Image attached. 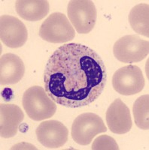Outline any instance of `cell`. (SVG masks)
Segmentation results:
<instances>
[{
    "label": "cell",
    "instance_id": "obj_1",
    "mask_svg": "<svg viewBox=\"0 0 149 150\" xmlns=\"http://www.w3.org/2000/svg\"><path fill=\"white\" fill-rule=\"evenodd\" d=\"M106 67L95 50L77 43L57 48L44 71L45 89L55 103L69 108L88 106L101 96Z\"/></svg>",
    "mask_w": 149,
    "mask_h": 150
},
{
    "label": "cell",
    "instance_id": "obj_2",
    "mask_svg": "<svg viewBox=\"0 0 149 150\" xmlns=\"http://www.w3.org/2000/svg\"><path fill=\"white\" fill-rule=\"evenodd\" d=\"M22 104L28 116L34 121L50 119L57 111V104L45 89L38 86L26 89L23 96Z\"/></svg>",
    "mask_w": 149,
    "mask_h": 150
},
{
    "label": "cell",
    "instance_id": "obj_3",
    "mask_svg": "<svg viewBox=\"0 0 149 150\" xmlns=\"http://www.w3.org/2000/svg\"><path fill=\"white\" fill-rule=\"evenodd\" d=\"M39 36L50 43H66L73 40L76 36L75 29L66 16L55 12L48 16L40 26Z\"/></svg>",
    "mask_w": 149,
    "mask_h": 150
},
{
    "label": "cell",
    "instance_id": "obj_4",
    "mask_svg": "<svg viewBox=\"0 0 149 150\" xmlns=\"http://www.w3.org/2000/svg\"><path fill=\"white\" fill-rule=\"evenodd\" d=\"M107 131L102 118L93 112H84L76 118L72 125L73 140L81 146L89 145L99 134Z\"/></svg>",
    "mask_w": 149,
    "mask_h": 150
},
{
    "label": "cell",
    "instance_id": "obj_5",
    "mask_svg": "<svg viewBox=\"0 0 149 150\" xmlns=\"http://www.w3.org/2000/svg\"><path fill=\"white\" fill-rule=\"evenodd\" d=\"M67 14L76 30L80 34H88L94 28L97 12L92 1H70L67 7Z\"/></svg>",
    "mask_w": 149,
    "mask_h": 150
},
{
    "label": "cell",
    "instance_id": "obj_6",
    "mask_svg": "<svg viewBox=\"0 0 149 150\" xmlns=\"http://www.w3.org/2000/svg\"><path fill=\"white\" fill-rule=\"evenodd\" d=\"M113 53L115 58L123 63L139 62L148 55L149 43L139 35H125L115 43Z\"/></svg>",
    "mask_w": 149,
    "mask_h": 150
},
{
    "label": "cell",
    "instance_id": "obj_7",
    "mask_svg": "<svg viewBox=\"0 0 149 150\" xmlns=\"http://www.w3.org/2000/svg\"><path fill=\"white\" fill-rule=\"evenodd\" d=\"M145 79L140 68L129 65L119 68L114 74L112 86L118 93L123 96L138 94L145 86Z\"/></svg>",
    "mask_w": 149,
    "mask_h": 150
},
{
    "label": "cell",
    "instance_id": "obj_8",
    "mask_svg": "<svg viewBox=\"0 0 149 150\" xmlns=\"http://www.w3.org/2000/svg\"><path fill=\"white\" fill-rule=\"evenodd\" d=\"M0 38L9 47H21L27 41V29L17 17L2 15L0 18Z\"/></svg>",
    "mask_w": 149,
    "mask_h": 150
},
{
    "label": "cell",
    "instance_id": "obj_9",
    "mask_svg": "<svg viewBox=\"0 0 149 150\" xmlns=\"http://www.w3.org/2000/svg\"><path fill=\"white\" fill-rule=\"evenodd\" d=\"M37 140L48 149L63 146L68 140L69 131L66 127L57 120L44 121L36 130Z\"/></svg>",
    "mask_w": 149,
    "mask_h": 150
},
{
    "label": "cell",
    "instance_id": "obj_10",
    "mask_svg": "<svg viewBox=\"0 0 149 150\" xmlns=\"http://www.w3.org/2000/svg\"><path fill=\"white\" fill-rule=\"evenodd\" d=\"M106 122L110 131L117 134H123L132 128L130 111L120 98L115 99L106 111Z\"/></svg>",
    "mask_w": 149,
    "mask_h": 150
},
{
    "label": "cell",
    "instance_id": "obj_11",
    "mask_svg": "<svg viewBox=\"0 0 149 150\" xmlns=\"http://www.w3.org/2000/svg\"><path fill=\"white\" fill-rule=\"evenodd\" d=\"M25 74V65L18 56L5 53L0 59V83L2 86L19 83Z\"/></svg>",
    "mask_w": 149,
    "mask_h": 150
},
{
    "label": "cell",
    "instance_id": "obj_12",
    "mask_svg": "<svg viewBox=\"0 0 149 150\" xmlns=\"http://www.w3.org/2000/svg\"><path fill=\"white\" fill-rule=\"evenodd\" d=\"M0 135L3 138H11L17 134L24 114L17 105L2 104L0 105Z\"/></svg>",
    "mask_w": 149,
    "mask_h": 150
},
{
    "label": "cell",
    "instance_id": "obj_13",
    "mask_svg": "<svg viewBox=\"0 0 149 150\" xmlns=\"http://www.w3.org/2000/svg\"><path fill=\"white\" fill-rule=\"evenodd\" d=\"M18 15L28 21H38L49 13V2L46 0H17L15 4Z\"/></svg>",
    "mask_w": 149,
    "mask_h": 150
},
{
    "label": "cell",
    "instance_id": "obj_14",
    "mask_svg": "<svg viewBox=\"0 0 149 150\" xmlns=\"http://www.w3.org/2000/svg\"><path fill=\"white\" fill-rule=\"evenodd\" d=\"M128 18L130 26L135 33L149 37L148 4H139L134 6L130 11Z\"/></svg>",
    "mask_w": 149,
    "mask_h": 150
},
{
    "label": "cell",
    "instance_id": "obj_15",
    "mask_svg": "<svg viewBox=\"0 0 149 150\" xmlns=\"http://www.w3.org/2000/svg\"><path fill=\"white\" fill-rule=\"evenodd\" d=\"M136 126L142 130L149 129V96H142L136 99L133 108Z\"/></svg>",
    "mask_w": 149,
    "mask_h": 150
},
{
    "label": "cell",
    "instance_id": "obj_16",
    "mask_svg": "<svg viewBox=\"0 0 149 150\" xmlns=\"http://www.w3.org/2000/svg\"><path fill=\"white\" fill-rule=\"evenodd\" d=\"M91 149L93 150H118L119 147L115 139L111 137L101 135L95 139Z\"/></svg>",
    "mask_w": 149,
    "mask_h": 150
}]
</instances>
